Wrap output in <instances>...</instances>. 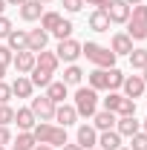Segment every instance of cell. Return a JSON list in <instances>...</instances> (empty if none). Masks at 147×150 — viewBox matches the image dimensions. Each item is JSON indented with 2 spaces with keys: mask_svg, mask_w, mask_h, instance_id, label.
Masks as SVG:
<instances>
[{
  "mask_svg": "<svg viewBox=\"0 0 147 150\" xmlns=\"http://www.w3.org/2000/svg\"><path fill=\"white\" fill-rule=\"evenodd\" d=\"M87 87H92L95 93H101V90H110V72L95 67V69L87 75Z\"/></svg>",
  "mask_w": 147,
  "mask_h": 150,
  "instance_id": "obj_14",
  "label": "cell"
},
{
  "mask_svg": "<svg viewBox=\"0 0 147 150\" xmlns=\"http://www.w3.org/2000/svg\"><path fill=\"white\" fill-rule=\"evenodd\" d=\"M75 144H81L84 150H90L98 144V130L92 127V124H81L78 133H75Z\"/></svg>",
  "mask_w": 147,
  "mask_h": 150,
  "instance_id": "obj_11",
  "label": "cell"
},
{
  "mask_svg": "<svg viewBox=\"0 0 147 150\" xmlns=\"http://www.w3.org/2000/svg\"><path fill=\"white\" fill-rule=\"evenodd\" d=\"M52 75H55V72H49V69H40V67H35V69L29 72V81H32L35 87H40V90H46V87L52 84Z\"/></svg>",
  "mask_w": 147,
  "mask_h": 150,
  "instance_id": "obj_25",
  "label": "cell"
},
{
  "mask_svg": "<svg viewBox=\"0 0 147 150\" xmlns=\"http://www.w3.org/2000/svg\"><path fill=\"white\" fill-rule=\"evenodd\" d=\"M130 9H133V6H127L124 0H112L110 6H107V18H110V23H127V20H130Z\"/></svg>",
  "mask_w": 147,
  "mask_h": 150,
  "instance_id": "obj_12",
  "label": "cell"
},
{
  "mask_svg": "<svg viewBox=\"0 0 147 150\" xmlns=\"http://www.w3.org/2000/svg\"><path fill=\"white\" fill-rule=\"evenodd\" d=\"M115 115H136V98L121 95V101H118V107H115Z\"/></svg>",
  "mask_w": 147,
  "mask_h": 150,
  "instance_id": "obj_28",
  "label": "cell"
},
{
  "mask_svg": "<svg viewBox=\"0 0 147 150\" xmlns=\"http://www.w3.org/2000/svg\"><path fill=\"white\" fill-rule=\"evenodd\" d=\"M72 20H61V23H58V29L55 32H52V35L58 38V40H66V38H72Z\"/></svg>",
  "mask_w": 147,
  "mask_h": 150,
  "instance_id": "obj_31",
  "label": "cell"
},
{
  "mask_svg": "<svg viewBox=\"0 0 147 150\" xmlns=\"http://www.w3.org/2000/svg\"><path fill=\"white\" fill-rule=\"evenodd\" d=\"M26 0H6V6H23Z\"/></svg>",
  "mask_w": 147,
  "mask_h": 150,
  "instance_id": "obj_44",
  "label": "cell"
},
{
  "mask_svg": "<svg viewBox=\"0 0 147 150\" xmlns=\"http://www.w3.org/2000/svg\"><path fill=\"white\" fill-rule=\"evenodd\" d=\"M141 78H144V84H147V67H144V69H141Z\"/></svg>",
  "mask_w": 147,
  "mask_h": 150,
  "instance_id": "obj_47",
  "label": "cell"
},
{
  "mask_svg": "<svg viewBox=\"0 0 147 150\" xmlns=\"http://www.w3.org/2000/svg\"><path fill=\"white\" fill-rule=\"evenodd\" d=\"M32 136H35L37 144H52V147H64L69 139H66V127L61 124H49V121H37L32 127Z\"/></svg>",
  "mask_w": 147,
  "mask_h": 150,
  "instance_id": "obj_1",
  "label": "cell"
},
{
  "mask_svg": "<svg viewBox=\"0 0 147 150\" xmlns=\"http://www.w3.org/2000/svg\"><path fill=\"white\" fill-rule=\"evenodd\" d=\"M12 67H15V72H18V75H29L32 69H35V52H29V49L15 52V58H12Z\"/></svg>",
  "mask_w": 147,
  "mask_h": 150,
  "instance_id": "obj_9",
  "label": "cell"
},
{
  "mask_svg": "<svg viewBox=\"0 0 147 150\" xmlns=\"http://www.w3.org/2000/svg\"><path fill=\"white\" fill-rule=\"evenodd\" d=\"M130 150H147V133L139 130L136 136H130Z\"/></svg>",
  "mask_w": 147,
  "mask_h": 150,
  "instance_id": "obj_33",
  "label": "cell"
},
{
  "mask_svg": "<svg viewBox=\"0 0 147 150\" xmlns=\"http://www.w3.org/2000/svg\"><path fill=\"white\" fill-rule=\"evenodd\" d=\"M58 61H66V64H75L81 58V43L75 38H66V40H58V49H55Z\"/></svg>",
  "mask_w": 147,
  "mask_h": 150,
  "instance_id": "obj_6",
  "label": "cell"
},
{
  "mask_svg": "<svg viewBox=\"0 0 147 150\" xmlns=\"http://www.w3.org/2000/svg\"><path fill=\"white\" fill-rule=\"evenodd\" d=\"M127 58H130V67L133 69H144L147 67V49H133Z\"/></svg>",
  "mask_w": 147,
  "mask_h": 150,
  "instance_id": "obj_29",
  "label": "cell"
},
{
  "mask_svg": "<svg viewBox=\"0 0 147 150\" xmlns=\"http://www.w3.org/2000/svg\"><path fill=\"white\" fill-rule=\"evenodd\" d=\"M40 3H52V0H40Z\"/></svg>",
  "mask_w": 147,
  "mask_h": 150,
  "instance_id": "obj_51",
  "label": "cell"
},
{
  "mask_svg": "<svg viewBox=\"0 0 147 150\" xmlns=\"http://www.w3.org/2000/svg\"><path fill=\"white\" fill-rule=\"evenodd\" d=\"M32 90H35V84L26 75H18L12 81V95H18V98H32Z\"/></svg>",
  "mask_w": 147,
  "mask_h": 150,
  "instance_id": "obj_21",
  "label": "cell"
},
{
  "mask_svg": "<svg viewBox=\"0 0 147 150\" xmlns=\"http://www.w3.org/2000/svg\"><path fill=\"white\" fill-rule=\"evenodd\" d=\"M75 110H78V118H92L95 115V107H98V93L92 87H78L75 90Z\"/></svg>",
  "mask_w": 147,
  "mask_h": 150,
  "instance_id": "obj_3",
  "label": "cell"
},
{
  "mask_svg": "<svg viewBox=\"0 0 147 150\" xmlns=\"http://www.w3.org/2000/svg\"><path fill=\"white\" fill-rule=\"evenodd\" d=\"M58 64H61V61H58L55 52H46V49H43V52H37V55H35V67H40V69H49V72H55Z\"/></svg>",
  "mask_w": 147,
  "mask_h": 150,
  "instance_id": "obj_24",
  "label": "cell"
},
{
  "mask_svg": "<svg viewBox=\"0 0 147 150\" xmlns=\"http://www.w3.org/2000/svg\"><path fill=\"white\" fill-rule=\"evenodd\" d=\"M64 9H66L69 15H75V12L84 9V0H64Z\"/></svg>",
  "mask_w": 147,
  "mask_h": 150,
  "instance_id": "obj_36",
  "label": "cell"
},
{
  "mask_svg": "<svg viewBox=\"0 0 147 150\" xmlns=\"http://www.w3.org/2000/svg\"><path fill=\"white\" fill-rule=\"evenodd\" d=\"M127 35L133 40H144L147 38V6L139 3L130 9V20H127Z\"/></svg>",
  "mask_w": 147,
  "mask_h": 150,
  "instance_id": "obj_4",
  "label": "cell"
},
{
  "mask_svg": "<svg viewBox=\"0 0 147 150\" xmlns=\"http://www.w3.org/2000/svg\"><path fill=\"white\" fill-rule=\"evenodd\" d=\"M66 87H75V84H81L84 81V69L78 67V64H69L66 69H64V78H61Z\"/></svg>",
  "mask_w": 147,
  "mask_h": 150,
  "instance_id": "obj_26",
  "label": "cell"
},
{
  "mask_svg": "<svg viewBox=\"0 0 147 150\" xmlns=\"http://www.w3.org/2000/svg\"><path fill=\"white\" fill-rule=\"evenodd\" d=\"M3 75H6V67H0V81H3Z\"/></svg>",
  "mask_w": 147,
  "mask_h": 150,
  "instance_id": "obj_48",
  "label": "cell"
},
{
  "mask_svg": "<svg viewBox=\"0 0 147 150\" xmlns=\"http://www.w3.org/2000/svg\"><path fill=\"white\" fill-rule=\"evenodd\" d=\"M118 150H130V147H118Z\"/></svg>",
  "mask_w": 147,
  "mask_h": 150,
  "instance_id": "obj_53",
  "label": "cell"
},
{
  "mask_svg": "<svg viewBox=\"0 0 147 150\" xmlns=\"http://www.w3.org/2000/svg\"><path fill=\"white\" fill-rule=\"evenodd\" d=\"M12 121H15V107L12 104H0V124L9 127Z\"/></svg>",
  "mask_w": 147,
  "mask_h": 150,
  "instance_id": "obj_34",
  "label": "cell"
},
{
  "mask_svg": "<svg viewBox=\"0 0 147 150\" xmlns=\"http://www.w3.org/2000/svg\"><path fill=\"white\" fill-rule=\"evenodd\" d=\"M55 107H58V104H52L46 95H40V98H32V104H29V110L35 112L37 121H55Z\"/></svg>",
  "mask_w": 147,
  "mask_h": 150,
  "instance_id": "obj_5",
  "label": "cell"
},
{
  "mask_svg": "<svg viewBox=\"0 0 147 150\" xmlns=\"http://www.w3.org/2000/svg\"><path fill=\"white\" fill-rule=\"evenodd\" d=\"M3 12H6V0H0V15H3Z\"/></svg>",
  "mask_w": 147,
  "mask_h": 150,
  "instance_id": "obj_46",
  "label": "cell"
},
{
  "mask_svg": "<svg viewBox=\"0 0 147 150\" xmlns=\"http://www.w3.org/2000/svg\"><path fill=\"white\" fill-rule=\"evenodd\" d=\"M84 3H87V6H95V9H104V12H107V6H110L112 0H84Z\"/></svg>",
  "mask_w": 147,
  "mask_h": 150,
  "instance_id": "obj_41",
  "label": "cell"
},
{
  "mask_svg": "<svg viewBox=\"0 0 147 150\" xmlns=\"http://www.w3.org/2000/svg\"><path fill=\"white\" fill-rule=\"evenodd\" d=\"M15 124H18V130H32L37 124V118H35V112L29 110V107H18L15 110Z\"/></svg>",
  "mask_w": 147,
  "mask_h": 150,
  "instance_id": "obj_20",
  "label": "cell"
},
{
  "mask_svg": "<svg viewBox=\"0 0 147 150\" xmlns=\"http://www.w3.org/2000/svg\"><path fill=\"white\" fill-rule=\"evenodd\" d=\"M121 90H124V95H127V98H141V95H144V90H147V84H144V78H141V75H124Z\"/></svg>",
  "mask_w": 147,
  "mask_h": 150,
  "instance_id": "obj_8",
  "label": "cell"
},
{
  "mask_svg": "<svg viewBox=\"0 0 147 150\" xmlns=\"http://www.w3.org/2000/svg\"><path fill=\"white\" fill-rule=\"evenodd\" d=\"M118 101H121V93H110L107 98H104V110L115 112V107H118Z\"/></svg>",
  "mask_w": 147,
  "mask_h": 150,
  "instance_id": "obj_35",
  "label": "cell"
},
{
  "mask_svg": "<svg viewBox=\"0 0 147 150\" xmlns=\"http://www.w3.org/2000/svg\"><path fill=\"white\" fill-rule=\"evenodd\" d=\"M0 150H6V147H0Z\"/></svg>",
  "mask_w": 147,
  "mask_h": 150,
  "instance_id": "obj_54",
  "label": "cell"
},
{
  "mask_svg": "<svg viewBox=\"0 0 147 150\" xmlns=\"http://www.w3.org/2000/svg\"><path fill=\"white\" fill-rule=\"evenodd\" d=\"M90 150H101V147H90Z\"/></svg>",
  "mask_w": 147,
  "mask_h": 150,
  "instance_id": "obj_52",
  "label": "cell"
},
{
  "mask_svg": "<svg viewBox=\"0 0 147 150\" xmlns=\"http://www.w3.org/2000/svg\"><path fill=\"white\" fill-rule=\"evenodd\" d=\"M15 144H18V147H23V150H32L37 142H35V136H32V130H18V139H15Z\"/></svg>",
  "mask_w": 147,
  "mask_h": 150,
  "instance_id": "obj_30",
  "label": "cell"
},
{
  "mask_svg": "<svg viewBox=\"0 0 147 150\" xmlns=\"http://www.w3.org/2000/svg\"><path fill=\"white\" fill-rule=\"evenodd\" d=\"M46 9H43V3L40 0H26L23 6H20V18L26 20V23H35V20H40V15H43Z\"/></svg>",
  "mask_w": 147,
  "mask_h": 150,
  "instance_id": "obj_16",
  "label": "cell"
},
{
  "mask_svg": "<svg viewBox=\"0 0 147 150\" xmlns=\"http://www.w3.org/2000/svg\"><path fill=\"white\" fill-rule=\"evenodd\" d=\"M26 32H29V52H43V49H46V43H49V32H43V29H40V26H37V29H26Z\"/></svg>",
  "mask_w": 147,
  "mask_h": 150,
  "instance_id": "obj_17",
  "label": "cell"
},
{
  "mask_svg": "<svg viewBox=\"0 0 147 150\" xmlns=\"http://www.w3.org/2000/svg\"><path fill=\"white\" fill-rule=\"evenodd\" d=\"M107 72H110V93L121 90V84H124V72H121V69H115V67H110Z\"/></svg>",
  "mask_w": 147,
  "mask_h": 150,
  "instance_id": "obj_32",
  "label": "cell"
},
{
  "mask_svg": "<svg viewBox=\"0 0 147 150\" xmlns=\"http://www.w3.org/2000/svg\"><path fill=\"white\" fill-rule=\"evenodd\" d=\"M141 130H144V133H147V118H144V121H141Z\"/></svg>",
  "mask_w": 147,
  "mask_h": 150,
  "instance_id": "obj_49",
  "label": "cell"
},
{
  "mask_svg": "<svg viewBox=\"0 0 147 150\" xmlns=\"http://www.w3.org/2000/svg\"><path fill=\"white\" fill-rule=\"evenodd\" d=\"M55 121L61 127H69V124L78 121V110H75L72 104H58L55 107Z\"/></svg>",
  "mask_w": 147,
  "mask_h": 150,
  "instance_id": "obj_18",
  "label": "cell"
},
{
  "mask_svg": "<svg viewBox=\"0 0 147 150\" xmlns=\"http://www.w3.org/2000/svg\"><path fill=\"white\" fill-rule=\"evenodd\" d=\"M87 26H90L92 32H110V18H107V12H104V9H95V12H90Z\"/></svg>",
  "mask_w": 147,
  "mask_h": 150,
  "instance_id": "obj_19",
  "label": "cell"
},
{
  "mask_svg": "<svg viewBox=\"0 0 147 150\" xmlns=\"http://www.w3.org/2000/svg\"><path fill=\"white\" fill-rule=\"evenodd\" d=\"M6 144H12V130L0 124V147H6Z\"/></svg>",
  "mask_w": 147,
  "mask_h": 150,
  "instance_id": "obj_40",
  "label": "cell"
},
{
  "mask_svg": "<svg viewBox=\"0 0 147 150\" xmlns=\"http://www.w3.org/2000/svg\"><path fill=\"white\" fill-rule=\"evenodd\" d=\"M110 49H112V55L118 58V55H130L136 46H133V38L127 35V32H115L110 40Z\"/></svg>",
  "mask_w": 147,
  "mask_h": 150,
  "instance_id": "obj_10",
  "label": "cell"
},
{
  "mask_svg": "<svg viewBox=\"0 0 147 150\" xmlns=\"http://www.w3.org/2000/svg\"><path fill=\"white\" fill-rule=\"evenodd\" d=\"M6 46H9L12 52L29 49V32H26V29H12V32L6 35Z\"/></svg>",
  "mask_w": 147,
  "mask_h": 150,
  "instance_id": "obj_13",
  "label": "cell"
},
{
  "mask_svg": "<svg viewBox=\"0 0 147 150\" xmlns=\"http://www.w3.org/2000/svg\"><path fill=\"white\" fill-rule=\"evenodd\" d=\"M95 147H101V150H118L121 147V136L115 130H104V133H98V144Z\"/></svg>",
  "mask_w": 147,
  "mask_h": 150,
  "instance_id": "obj_23",
  "label": "cell"
},
{
  "mask_svg": "<svg viewBox=\"0 0 147 150\" xmlns=\"http://www.w3.org/2000/svg\"><path fill=\"white\" fill-rule=\"evenodd\" d=\"M12 58H15V52H12L9 46H0V67H9Z\"/></svg>",
  "mask_w": 147,
  "mask_h": 150,
  "instance_id": "obj_37",
  "label": "cell"
},
{
  "mask_svg": "<svg viewBox=\"0 0 147 150\" xmlns=\"http://www.w3.org/2000/svg\"><path fill=\"white\" fill-rule=\"evenodd\" d=\"M115 112H110V110H98L95 115H92V127L98 133H104V130H115Z\"/></svg>",
  "mask_w": 147,
  "mask_h": 150,
  "instance_id": "obj_15",
  "label": "cell"
},
{
  "mask_svg": "<svg viewBox=\"0 0 147 150\" xmlns=\"http://www.w3.org/2000/svg\"><path fill=\"white\" fill-rule=\"evenodd\" d=\"M32 150H55V147H52V144H35Z\"/></svg>",
  "mask_w": 147,
  "mask_h": 150,
  "instance_id": "obj_43",
  "label": "cell"
},
{
  "mask_svg": "<svg viewBox=\"0 0 147 150\" xmlns=\"http://www.w3.org/2000/svg\"><path fill=\"white\" fill-rule=\"evenodd\" d=\"M12 29H15V26H12V20L6 18V15H0V38H6Z\"/></svg>",
  "mask_w": 147,
  "mask_h": 150,
  "instance_id": "obj_39",
  "label": "cell"
},
{
  "mask_svg": "<svg viewBox=\"0 0 147 150\" xmlns=\"http://www.w3.org/2000/svg\"><path fill=\"white\" fill-rule=\"evenodd\" d=\"M66 95H69V87H66L64 81H52V84L46 87V98H49L52 104H64Z\"/></svg>",
  "mask_w": 147,
  "mask_h": 150,
  "instance_id": "obj_22",
  "label": "cell"
},
{
  "mask_svg": "<svg viewBox=\"0 0 147 150\" xmlns=\"http://www.w3.org/2000/svg\"><path fill=\"white\" fill-rule=\"evenodd\" d=\"M12 150H23V147H18V144H12Z\"/></svg>",
  "mask_w": 147,
  "mask_h": 150,
  "instance_id": "obj_50",
  "label": "cell"
},
{
  "mask_svg": "<svg viewBox=\"0 0 147 150\" xmlns=\"http://www.w3.org/2000/svg\"><path fill=\"white\" fill-rule=\"evenodd\" d=\"M61 150H84V147H81V144H69V142H66V144H64Z\"/></svg>",
  "mask_w": 147,
  "mask_h": 150,
  "instance_id": "obj_42",
  "label": "cell"
},
{
  "mask_svg": "<svg viewBox=\"0 0 147 150\" xmlns=\"http://www.w3.org/2000/svg\"><path fill=\"white\" fill-rule=\"evenodd\" d=\"M141 130V121H139V118H136V115H118V118H115V133H118V136H121V139H124V136H136V133Z\"/></svg>",
  "mask_w": 147,
  "mask_h": 150,
  "instance_id": "obj_7",
  "label": "cell"
},
{
  "mask_svg": "<svg viewBox=\"0 0 147 150\" xmlns=\"http://www.w3.org/2000/svg\"><path fill=\"white\" fill-rule=\"evenodd\" d=\"M61 20H64V18H61V12H43V15H40V29L52 35V32L58 29V23H61Z\"/></svg>",
  "mask_w": 147,
  "mask_h": 150,
  "instance_id": "obj_27",
  "label": "cell"
},
{
  "mask_svg": "<svg viewBox=\"0 0 147 150\" xmlns=\"http://www.w3.org/2000/svg\"><path fill=\"white\" fill-rule=\"evenodd\" d=\"M9 98H12V84L0 81V104H9Z\"/></svg>",
  "mask_w": 147,
  "mask_h": 150,
  "instance_id": "obj_38",
  "label": "cell"
},
{
  "mask_svg": "<svg viewBox=\"0 0 147 150\" xmlns=\"http://www.w3.org/2000/svg\"><path fill=\"white\" fill-rule=\"evenodd\" d=\"M81 55H87V61H92L98 69H110V67H115V55H112V49H110V46L95 43V40L81 43Z\"/></svg>",
  "mask_w": 147,
  "mask_h": 150,
  "instance_id": "obj_2",
  "label": "cell"
},
{
  "mask_svg": "<svg viewBox=\"0 0 147 150\" xmlns=\"http://www.w3.org/2000/svg\"><path fill=\"white\" fill-rule=\"evenodd\" d=\"M127 6H139V3H144V0H124Z\"/></svg>",
  "mask_w": 147,
  "mask_h": 150,
  "instance_id": "obj_45",
  "label": "cell"
}]
</instances>
